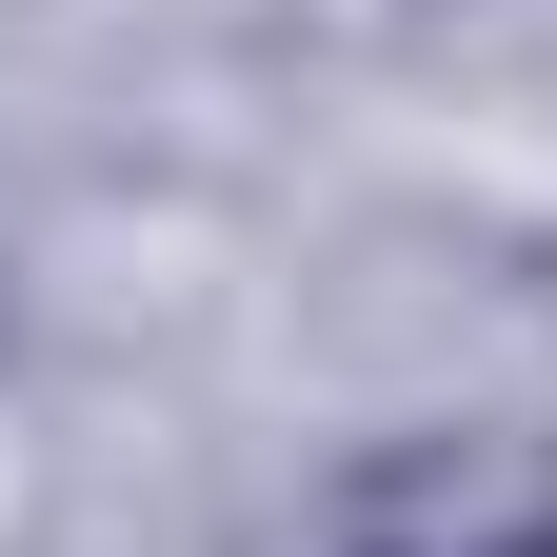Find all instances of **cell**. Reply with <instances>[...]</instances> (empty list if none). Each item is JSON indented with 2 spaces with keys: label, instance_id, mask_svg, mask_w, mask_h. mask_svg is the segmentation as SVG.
Segmentation results:
<instances>
[{
  "label": "cell",
  "instance_id": "1",
  "mask_svg": "<svg viewBox=\"0 0 557 557\" xmlns=\"http://www.w3.org/2000/svg\"><path fill=\"white\" fill-rule=\"evenodd\" d=\"M338 557H557V458L518 438H398L338 478Z\"/></svg>",
  "mask_w": 557,
  "mask_h": 557
}]
</instances>
